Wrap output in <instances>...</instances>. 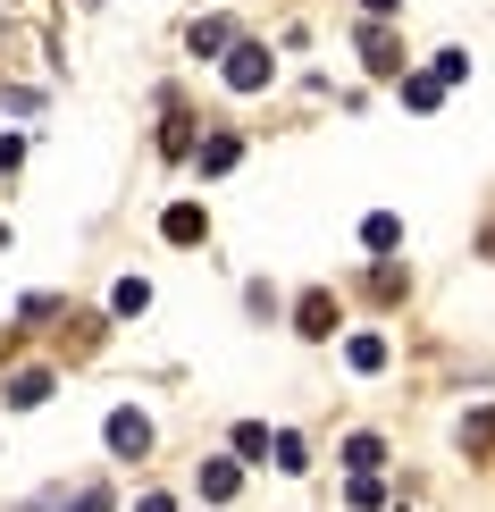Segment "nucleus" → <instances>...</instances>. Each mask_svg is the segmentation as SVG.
<instances>
[{
  "mask_svg": "<svg viewBox=\"0 0 495 512\" xmlns=\"http://www.w3.org/2000/svg\"><path fill=\"white\" fill-rule=\"evenodd\" d=\"M227 84H235V93H261V84H269V51H261V42H235V51H227Z\"/></svg>",
  "mask_w": 495,
  "mask_h": 512,
  "instance_id": "f257e3e1",
  "label": "nucleus"
},
{
  "mask_svg": "<svg viewBox=\"0 0 495 512\" xmlns=\"http://www.w3.org/2000/svg\"><path fill=\"white\" fill-rule=\"evenodd\" d=\"M185 42H193V59H227L235 51V17H193Z\"/></svg>",
  "mask_w": 495,
  "mask_h": 512,
  "instance_id": "f03ea898",
  "label": "nucleus"
},
{
  "mask_svg": "<svg viewBox=\"0 0 495 512\" xmlns=\"http://www.w3.org/2000/svg\"><path fill=\"white\" fill-rule=\"evenodd\" d=\"M110 454H118V462L152 454V420H143V412H118V420H110Z\"/></svg>",
  "mask_w": 495,
  "mask_h": 512,
  "instance_id": "7ed1b4c3",
  "label": "nucleus"
},
{
  "mask_svg": "<svg viewBox=\"0 0 495 512\" xmlns=\"http://www.w3.org/2000/svg\"><path fill=\"white\" fill-rule=\"evenodd\" d=\"M235 160H244V143H235V135H210V143H193V168H202V177H227Z\"/></svg>",
  "mask_w": 495,
  "mask_h": 512,
  "instance_id": "20e7f679",
  "label": "nucleus"
},
{
  "mask_svg": "<svg viewBox=\"0 0 495 512\" xmlns=\"http://www.w3.org/2000/svg\"><path fill=\"white\" fill-rule=\"evenodd\" d=\"M361 68H378V76H395V68H403V51H395V34H386V26L361 34Z\"/></svg>",
  "mask_w": 495,
  "mask_h": 512,
  "instance_id": "39448f33",
  "label": "nucleus"
},
{
  "mask_svg": "<svg viewBox=\"0 0 495 512\" xmlns=\"http://www.w3.org/2000/svg\"><path fill=\"white\" fill-rule=\"evenodd\" d=\"M160 236H168V244H202V236H210V219H202L193 202H177V210L160 219Z\"/></svg>",
  "mask_w": 495,
  "mask_h": 512,
  "instance_id": "423d86ee",
  "label": "nucleus"
},
{
  "mask_svg": "<svg viewBox=\"0 0 495 512\" xmlns=\"http://www.w3.org/2000/svg\"><path fill=\"white\" fill-rule=\"evenodd\" d=\"M294 328H303V336H328V328H336V294H303V303H294Z\"/></svg>",
  "mask_w": 495,
  "mask_h": 512,
  "instance_id": "0eeeda50",
  "label": "nucleus"
},
{
  "mask_svg": "<svg viewBox=\"0 0 495 512\" xmlns=\"http://www.w3.org/2000/svg\"><path fill=\"white\" fill-rule=\"evenodd\" d=\"M235 487H244V471H235V454H219V462H202V496H210V504H227Z\"/></svg>",
  "mask_w": 495,
  "mask_h": 512,
  "instance_id": "6e6552de",
  "label": "nucleus"
},
{
  "mask_svg": "<svg viewBox=\"0 0 495 512\" xmlns=\"http://www.w3.org/2000/svg\"><path fill=\"white\" fill-rule=\"evenodd\" d=\"M487 445H495V403L462 412V454H487Z\"/></svg>",
  "mask_w": 495,
  "mask_h": 512,
  "instance_id": "1a4fd4ad",
  "label": "nucleus"
},
{
  "mask_svg": "<svg viewBox=\"0 0 495 512\" xmlns=\"http://www.w3.org/2000/svg\"><path fill=\"white\" fill-rule=\"evenodd\" d=\"M378 462H386V445H378L370 429H353V437H344V471H378Z\"/></svg>",
  "mask_w": 495,
  "mask_h": 512,
  "instance_id": "9d476101",
  "label": "nucleus"
},
{
  "mask_svg": "<svg viewBox=\"0 0 495 512\" xmlns=\"http://www.w3.org/2000/svg\"><path fill=\"white\" fill-rule=\"evenodd\" d=\"M160 152H168V160H193V118L177 110V101H168V135H160Z\"/></svg>",
  "mask_w": 495,
  "mask_h": 512,
  "instance_id": "9b49d317",
  "label": "nucleus"
},
{
  "mask_svg": "<svg viewBox=\"0 0 495 512\" xmlns=\"http://www.w3.org/2000/svg\"><path fill=\"white\" fill-rule=\"evenodd\" d=\"M42 395H51V370H17V378H9V403H17V412H34Z\"/></svg>",
  "mask_w": 495,
  "mask_h": 512,
  "instance_id": "f8f14e48",
  "label": "nucleus"
},
{
  "mask_svg": "<svg viewBox=\"0 0 495 512\" xmlns=\"http://www.w3.org/2000/svg\"><path fill=\"white\" fill-rule=\"evenodd\" d=\"M143 303H152V277H118V294H110V311H118V319H135Z\"/></svg>",
  "mask_w": 495,
  "mask_h": 512,
  "instance_id": "ddd939ff",
  "label": "nucleus"
},
{
  "mask_svg": "<svg viewBox=\"0 0 495 512\" xmlns=\"http://www.w3.org/2000/svg\"><path fill=\"white\" fill-rule=\"evenodd\" d=\"M437 101H445L437 76H403V110H437Z\"/></svg>",
  "mask_w": 495,
  "mask_h": 512,
  "instance_id": "4468645a",
  "label": "nucleus"
},
{
  "mask_svg": "<svg viewBox=\"0 0 495 512\" xmlns=\"http://www.w3.org/2000/svg\"><path fill=\"white\" fill-rule=\"evenodd\" d=\"M344 361H353V370H386V345H378V336H353V345H344Z\"/></svg>",
  "mask_w": 495,
  "mask_h": 512,
  "instance_id": "2eb2a0df",
  "label": "nucleus"
},
{
  "mask_svg": "<svg viewBox=\"0 0 495 512\" xmlns=\"http://www.w3.org/2000/svg\"><path fill=\"white\" fill-rule=\"evenodd\" d=\"M269 462H277V471H303L311 445H303V437H277V445H269Z\"/></svg>",
  "mask_w": 495,
  "mask_h": 512,
  "instance_id": "dca6fc26",
  "label": "nucleus"
},
{
  "mask_svg": "<svg viewBox=\"0 0 495 512\" xmlns=\"http://www.w3.org/2000/svg\"><path fill=\"white\" fill-rule=\"evenodd\" d=\"M361 244H370V252H395V219H386V210H378V219H361Z\"/></svg>",
  "mask_w": 495,
  "mask_h": 512,
  "instance_id": "f3484780",
  "label": "nucleus"
},
{
  "mask_svg": "<svg viewBox=\"0 0 495 512\" xmlns=\"http://www.w3.org/2000/svg\"><path fill=\"white\" fill-rule=\"evenodd\" d=\"M428 76H437V84H462L470 59H462V51H437V59H428Z\"/></svg>",
  "mask_w": 495,
  "mask_h": 512,
  "instance_id": "a211bd4d",
  "label": "nucleus"
},
{
  "mask_svg": "<svg viewBox=\"0 0 495 512\" xmlns=\"http://www.w3.org/2000/svg\"><path fill=\"white\" fill-rule=\"evenodd\" d=\"M344 496H353V504H361V512H370V504H386V487H378V479H370V471H353V487H344Z\"/></svg>",
  "mask_w": 495,
  "mask_h": 512,
  "instance_id": "6ab92c4d",
  "label": "nucleus"
},
{
  "mask_svg": "<svg viewBox=\"0 0 495 512\" xmlns=\"http://www.w3.org/2000/svg\"><path fill=\"white\" fill-rule=\"evenodd\" d=\"M361 9H370V17H395V9H403V0H361Z\"/></svg>",
  "mask_w": 495,
  "mask_h": 512,
  "instance_id": "aec40b11",
  "label": "nucleus"
},
{
  "mask_svg": "<svg viewBox=\"0 0 495 512\" xmlns=\"http://www.w3.org/2000/svg\"><path fill=\"white\" fill-rule=\"evenodd\" d=\"M135 512H177V504H168V496H143V504H135Z\"/></svg>",
  "mask_w": 495,
  "mask_h": 512,
  "instance_id": "412c9836",
  "label": "nucleus"
},
{
  "mask_svg": "<svg viewBox=\"0 0 495 512\" xmlns=\"http://www.w3.org/2000/svg\"><path fill=\"white\" fill-rule=\"evenodd\" d=\"M479 244H487V252H495V227H487V236H479Z\"/></svg>",
  "mask_w": 495,
  "mask_h": 512,
  "instance_id": "4be33fe9",
  "label": "nucleus"
}]
</instances>
